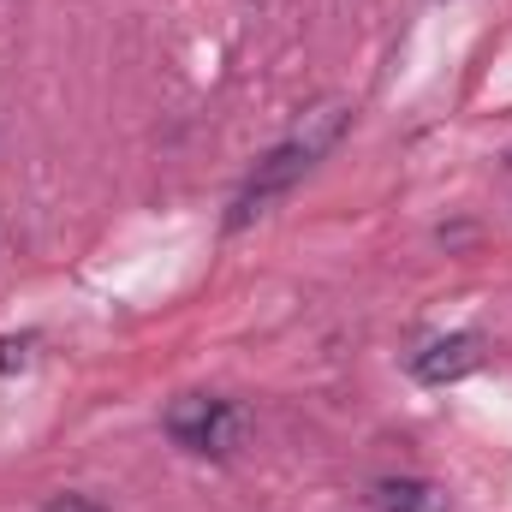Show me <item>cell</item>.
Returning <instances> with one entry per match:
<instances>
[{
	"instance_id": "cell-2",
	"label": "cell",
	"mask_w": 512,
	"mask_h": 512,
	"mask_svg": "<svg viewBox=\"0 0 512 512\" xmlns=\"http://www.w3.org/2000/svg\"><path fill=\"white\" fill-rule=\"evenodd\" d=\"M334 131H340V114H328V120H322V131H310V137L280 143V149L256 167V179L245 185V197L233 203V227H245L251 215H262V203H274V197H280V191H286V185H292V179H298V173H304L322 149H328V143H334Z\"/></svg>"
},
{
	"instance_id": "cell-4",
	"label": "cell",
	"mask_w": 512,
	"mask_h": 512,
	"mask_svg": "<svg viewBox=\"0 0 512 512\" xmlns=\"http://www.w3.org/2000/svg\"><path fill=\"white\" fill-rule=\"evenodd\" d=\"M370 501L382 512H447V495L435 483H417V477H387V483H376Z\"/></svg>"
},
{
	"instance_id": "cell-5",
	"label": "cell",
	"mask_w": 512,
	"mask_h": 512,
	"mask_svg": "<svg viewBox=\"0 0 512 512\" xmlns=\"http://www.w3.org/2000/svg\"><path fill=\"white\" fill-rule=\"evenodd\" d=\"M48 512H108V507H96L90 495H54V501H48Z\"/></svg>"
},
{
	"instance_id": "cell-3",
	"label": "cell",
	"mask_w": 512,
	"mask_h": 512,
	"mask_svg": "<svg viewBox=\"0 0 512 512\" xmlns=\"http://www.w3.org/2000/svg\"><path fill=\"white\" fill-rule=\"evenodd\" d=\"M477 364H483V340L477 334H447V340H435V346H423L411 358V376L417 382H459Z\"/></svg>"
},
{
	"instance_id": "cell-1",
	"label": "cell",
	"mask_w": 512,
	"mask_h": 512,
	"mask_svg": "<svg viewBox=\"0 0 512 512\" xmlns=\"http://www.w3.org/2000/svg\"><path fill=\"white\" fill-rule=\"evenodd\" d=\"M167 435L191 453H233L245 435V411L233 399H209V393H179L167 405Z\"/></svg>"
}]
</instances>
